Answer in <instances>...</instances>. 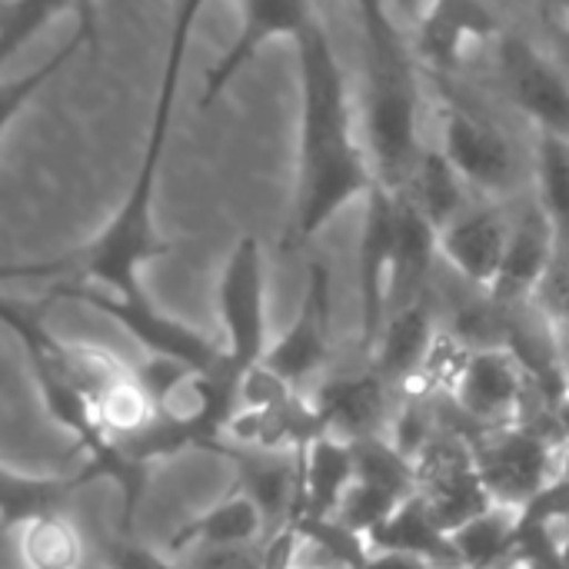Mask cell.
Segmentation results:
<instances>
[{
    "instance_id": "cell-31",
    "label": "cell",
    "mask_w": 569,
    "mask_h": 569,
    "mask_svg": "<svg viewBox=\"0 0 569 569\" xmlns=\"http://www.w3.org/2000/svg\"><path fill=\"white\" fill-rule=\"evenodd\" d=\"M353 569H433L427 560L420 557H407V553H373L367 550L360 557V563Z\"/></svg>"
},
{
    "instance_id": "cell-24",
    "label": "cell",
    "mask_w": 569,
    "mask_h": 569,
    "mask_svg": "<svg viewBox=\"0 0 569 569\" xmlns=\"http://www.w3.org/2000/svg\"><path fill=\"white\" fill-rule=\"evenodd\" d=\"M397 193H407L437 223V230H443L450 220H457L473 203V197H470L473 190L457 173V167L447 160V153L440 147H433V143L423 147L407 187L397 190Z\"/></svg>"
},
{
    "instance_id": "cell-14",
    "label": "cell",
    "mask_w": 569,
    "mask_h": 569,
    "mask_svg": "<svg viewBox=\"0 0 569 569\" xmlns=\"http://www.w3.org/2000/svg\"><path fill=\"white\" fill-rule=\"evenodd\" d=\"M510 227L513 217L497 200H473L440 230V257L470 290L490 293L503 267Z\"/></svg>"
},
{
    "instance_id": "cell-4",
    "label": "cell",
    "mask_w": 569,
    "mask_h": 569,
    "mask_svg": "<svg viewBox=\"0 0 569 569\" xmlns=\"http://www.w3.org/2000/svg\"><path fill=\"white\" fill-rule=\"evenodd\" d=\"M473 460L493 503L523 510L537 493L560 480L563 427L553 410L523 417L510 427L483 430L470 440Z\"/></svg>"
},
{
    "instance_id": "cell-19",
    "label": "cell",
    "mask_w": 569,
    "mask_h": 569,
    "mask_svg": "<svg viewBox=\"0 0 569 569\" xmlns=\"http://www.w3.org/2000/svg\"><path fill=\"white\" fill-rule=\"evenodd\" d=\"M373 553H407V557H420L433 569H467L453 533H447L440 527V520L433 517L430 503L423 500V493L417 490L413 497H407L370 537H367Z\"/></svg>"
},
{
    "instance_id": "cell-25",
    "label": "cell",
    "mask_w": 569,
    "mask_h": 569,
    "mask_svg": "<svg viewBox=\"0 0 569 569\" xmlns=\"http://www.w3.org/2000/svg\"><path fill=\"white\" fill-rule=\"evenodd\" d=\"M63 10L77 13V30L90 40V50H100V33H97V13L93 0H7L0 13V50L3 60H10L50 17H60Z\"/></svg>"
},
{
    "instance_id": "cell-10",
    "label": "cell",
    "mask_w": 569,
    "mask_h": 569,
    "mask_svg": "<svg viewBox=\"0 0 569 569\" xmlns=\"http://www.w3.org/2000/svg\"><path fill=\"white\" fill-rule=\"evenodd\" d=\"M530 373L513 350H473L457 387L450 390L460 417L470 427V440L483 430L510 427L527 417Z\"/></svg>"
},
{
    "instance_id": "cell-6",
    "label": "cell",
    "mask_w": 569,
    "mask_h": 569,
    "mask_svg": "<svg viewBox=\"0 0 569 569\" xmlns=\"http://www.w3.org/2000/svg\"><path fill=\"white\" fill-rule=\"evenodd\" d=\"M220 323L230 363L247 373L267 353V273L257 237H240L220 277Z\"/></svg>"
},
{
    "instance_id": "cell-37",
    "label": "cell",
    "mask_w": 569,
    "mask_h": 569,
    "mask_svg": "<svg viewBox=\"0 0 569 569\" xmlns=\"http://www.w3.org/2000/svg\"><path fill=\"white\" fill-rule=\"evenodd\" d=\"M563 17H567V30H569V0H563Z\"/></svg>"
},
{
    "instance_id": "cell-28",
    "label": "cell",
    "mask_w": 569,
    "mask_h": 569,
    "mask_svg": "<svg viewBox=\"0 0 569 569\" xmlns=\"http://www.w3.org/2000/svg\"><path fill=\"white\" fill-rule=\"evenodd\" d=\"M93 407H97V417H100L103 430L117 443H127V440L147 433L157 423V407L147 397V390L137 383L133 370H130V377H123L120 383H113Z\"/></svg>"
},
{
    "instance_id": "cell-21",
    "label": "cell",
    "mask_w": 569,
    "mask_h": 569,
    "mask_svg": "<svg viewBox=\"0 0 569 569\" xmlns=\"http://www.w3.org/2000/svg\"><path fill=\"white\" fill-rule=\"evenodd\" d=\"M247 543H267V520L247 493L230 490L217 507L183 523L167 540V553L183 557L193 550H220V547H247Z\"/></svg>"
},
{
    "instance_id": "cell-33",
    "label": "cell",
    "mask_w": 569,
    "mask_h": 569,
    "mask_svg": "<svg viewBox=\"0 0 569 569\" xmlns=\"http://www.w3.org/2000/svg\"><path fill=\"white\" fill-rule=\"evenodd\" d=\"M557 320V347H560V363H563V373H567L569 383V307L563 313L553 317Z\"/></svg>"
},
{
    "instance_id": "cell-26",
    "label": "cell",
    "mask_w": 569,
    "mask_h": 569,
    "mask_svg": "<svg viewBox=\"0 0 569 569\" xmlns=\"http://www.w3.org/2000/svg\"><path fill=\"white\" fill-rule=\"evenodd\" d=\"M20 560L27 569H83L87 540L70 517L53 513L20 530Z\"/></svg>"
},
{
    "instance_id": "cell-11",
    "label": "cell",
    "mask_w": 569,
    "mask_h": 569,
    "mask_svg": "<svg viewBox=\"0 0 569 569\" xmlns=\"http://www.w3.org/2000/svg\"><path fill=\"white\" fill-rule=\"evenodd\" d=\"M497 73L507 97L533 123V130L569 137V73L557 57L540 53L517 33H500Z\"/></svg>"
},
{
    "instance_id": "cell-3",
    "label": "cell",
    "mask_w": 569,
    "mask_h": 569,
    "mask_svg": "<svg viewBox=\"0 0 569 569\" xmlns=\"http://www.w3.org/2000/svg\"><path fill=\"white\" fill-rule=\"evenodd\" d=\"M363 27V140L377 180L393 193L407 187L420 153V60L393 23L390 0H357Z\"/></svg>"
},
{
    "instance_id": "cell-12",
    "label": "cell",
    "mask_w": 569,
    "mask_h": 569,
    "mask_svg": "<svg viewBox=\"0 0 569 569\" xmlns=\"http://www.w3.org/2000/svg\"><path fill=\"white\" fill-rule=\"evenodd\" d=\"M313 0H240V27L233 43L203 70V90L200 107L207 110L230 83L240 77V70L273 40H300L317 23Z\"/></svg>"
},
{
    "instance_id": "cell-36",
    "label": "cell",
    "mask_w": 569,
    "mask_h": 569,
    "mask_svg": "<svg viewBox=\"0 0 569 569\" xmlns=\"http://www.w3.org/2000/svg\"><path fill=\"white\" fill-rule=\"evenodd\" d=\"M543 7H557L563 13V0H543Z\"/></svg>"
},
{
    "instance_id": "cell-8",
    "label": "cell",
    "mask_w": 569,
    "mask_h": 569,
    "mask_svg": "<svg viewBox=\"0 0 569 569\" xmlns=\"http://www.w3.org/2000/svg\"><path fill=\"white\" fill-rule=\"evenodd\" d=\"M397 247V193L380 180L363 197V227L357 253L360 287V357L370 360L390 317V273Z\"/></svg>"
},
{
    "instance_id": "cell-32",
    "label": "cell",
    "mask_w": 569,
    "mask_h": 569,
    "mask_svg": "<svg viewBox=\"0 0 569 569\" xmlns=\"http://www.w3.org/2000/svg\"><path fill=\"white\" fill-rule=\"evenodd\" d=\"M293 569H347V567H343L333 553H327L323 547L300 540V550H297V563H293Z\"/></svg>"
},
{
    "instance_id": "cell-22",
    "label": "cell",
    "mask_w": 569,
    "mask_h": 569,
    "mask_svg": "<svg viewBox=\"0 0 569 569\" xmlns=\"http://www.w3.org/2000/svg\"><path fill=\"white\" fill-rule=\"evenodd\" d=\"M97 480L87 467L70 477H33L17 473L13 467L0 470V530L3 537L13 530H23L33 520L63 513L67 500L83 487Z\"/></svg>"
},
{
    "instance_id": "cell-34",
    "label": "cell",
    "mask_w": 569,
    "mask_h": 569,
    "mask_svg": "<svg viewBox=\"0 0 569 569\" xmlns=\"http://www.w3.org/2000/svg\"><path fill=\"white\" fill-rule=\"evenodd\" d=\"M557 60H560V67L569 73V30L563 27L560 33H557Z\"/></svg>"
},
{
    "instance_id": "cell-15",
    "label": "cell",
    "mask_w": 569,
    "mask_h": 569,
    "mask_svg": "<svg viewBox=\"0 0 569 569\" xmlns=\"http://www.w3.org/2000/svg\"><path fill=\"white\" fill-rule=\"evenodd\" d=\"M500 33L487 0H423L410 43L430 77H450L473 40H500Z\"/></svg>"
},
{
    "instance_id": "cell-7",
    "label": "cell",
    "mask_w": 569,
    "mask_h": 569,
    "mask_svg": "<svg viewBox=\"0 0 569 569\" xmlns=\"http://www.w3.org/2000/svg\"><path fill=\"white\" fill-rule=\"evenodd\" d=\"M333 360V277L323 257H313L307 267V287L300 300L297 320L267 347L263 367L287 380L290 387H303L320 377Z\"/></svg>"
},
{
    "instance_id": "cell-20",
    "label": "cell",
    "mask_w": 569,
    "mask_h": 569,
    "mask_svg": "<svg viewBox=\"0 0 569 569\" xmlns=\"http://www.w3.org/2000/svg\"><path fill=\"white\" fill-rule=\"evenodd\" d=\"M437 333H440V313H437L433 297H427L413 307L393 310L387 317V327H383L373 353H370V363L400 393V387H407L423 370Z\"/></svg>"
},
{
    "instance_id": "cell-9",
    "label": "cell",
    "mask_w": 569,
    "mask_h": 569,
    "mask_svg": "<svg viewBox=\"0 0 569 569\" xmlns=\"http://www.w3.org/2000/svg\"><path fill=\"white\" fill-rule=\"evenodd\" d=\"M77 300V303H87L93 307L97 313L110 317L113 323H120L147 353H157V357H170V360H180L193 370H203V373H217L223 363H227V350L217 347L213 340H207L200 330H193L190 323L163 313L153 307V300L147 303H127V300H117L110 293H100V290H63L50 300ZM43 300V303H50Z\"/></svg>"
},
{
    "instance_id": "cell-30",
    "label": "cell",
    "mask_w": 569,
    "mask_h": 569,
    "mask_svg": "<svg viewBox=\"0 0 569 569\" xmlns=\"http://www.w3.org/2000/svg\"><path fill=\"white\" fill-rule=\"evenodd\" d=\"M183 569H267V543L193 550V553H187Z\"/></svg>"
},
{
    "instance_id": "cell-2",
    "label": "cell",
    "mask_w": 569,
    "mask_h": 569,
    "mask_svg": "<svg viewBox=\"0 0 569 569\" xmlns=\"http://www.w3.org/2000/svg\"><path fill=\"white\" fill-rule=\"evenodd\" d=\"M297 63L300 150L283 250L307 247L347 203L363 200L377 183L347 73L320 20L297 40Z\"/></svg>"
},
{
    "instance_id": "cell-17",
    "label": "cell",
    "mask_w": 569,
    "mask_h": 569,
    "mask_svg": "<svg viewBox=\"0 0 569 569\" xmlns=\"http://www.w3.org/2000/svg\"><path fill=\"white\" fill-rule=\"evenodd\" d=\"M533 180L537 203L543 207L553 230V273L540 300L557 317L569 307V137L537 130Z\"/></svg>"
},
{
    "instance_id": "cell-13",
    "label": "cell",
    "mask_w": 569,
    "mask_h": 569,
    "mask_svg": "<svg viewBox=\"0 0 569 569\" xmlns=\"http://www.w3.org/2000/svg\"><path fill=\"white\" fill-rule=\"evenodd\" d=\"M397 403L400 393L380 377V370L370 360H363L357 370L323 377L313 393V407L327 433L343 437L350 443L387 437Z\"/></svg>"
},
{
    "instance_id": "cell-27",
    "label": "cell",
    "mask_w": 569,
    "mask_h": 569,
    "mask_svg": "<svg viewBox=\"0 0 569 569\" xmlns=\"http://www.w3.org/2000/svg\"><path fill=\"white\" fill-rule=\"evenodd\" d=\"M517 520H520V510H510V507L497 503L487 513H480L477 520L453 530V543H457L467 569H490L493 563L513 557Z\"/></svg>"
},
{
    "instance_id": "cell-23",
    "label": "cell",
    "mask_w": 569,
    "mask_h": 569,
    "mask_svg": "<svg viewBox=\"0 0 569 569\" xmlns=\"http://www.w3.org/2000/svg\"><path fill=\"white\" fill-rule=\"evenodd\" d=\"M357 483V453L353 443L333 433L317 437L303 450V490L310 520H333Z\"/></svg>"
},
{
    "instance_id": "cell-5",
    "label": "cell",
    "mask_w": 569,
    "mask_h": 569,
    "mask_svg": "<svg viewBox=\"0 0 569 569\" xmlns=\"http://www.w3.org/2000/svg\"><path fill=\"white\" fill-rule=\"evenodd\" d=\"M440 150L480 200H503L523 183V157L497 120L460 100L447 77H433Z\"/></svg>"
},
{
    "instance_id": "cell-1",
    "label": "cell",
    "mask_w": 569,
    "mask_h": 569,
    "mask_svg": "<svg viewBox=\"0 0 569 569\" xmlns=\"http://www.w3.org/2000/svg\"><path fill=\"white\" fill-rule=\"evenodd\" d=\"M207 0H173V23H170V43H167V60L160 73V90H157V107L153 120L147 130V143L140 153V170L120 203V210L110 217V223L83 247L57 257V260H40V263H17L3 267V277H40L50 280L47 300L63 293V290H100L127 303H147V290L140 280V270L153 260L170 257V243L160 237L153 223V190H157V173L160 160L167 150L170 137V120L177 107V90L183 77V60L190 50L193 23Z\"/></svg>"
},
{
    "instance_id": "cell-35",
    "label": "cell",
    "mask_w": 569,
    "mask_h": 569,
    "mask_svg": "<svg viewBox=\"0 0 569 569\" xmlns=\"http://www.w3.org/2000/svg\"><path fill=\"white\" fill-rule=\"evenodd\" d=\"M490 569H520V563H517V557H507V560H500V563H493Z\"/></svg>"
},
{
    "instance_id": "cell-18",
    "label": "cell",
    "mask_w": 569,
    "mask_h": 569,
    "mask_svg": "<svg viewBox=\"0 0 569 569\" xmlns=\"http://www.w3.org/2000/svg\"><path fill=\"white\" fill-rule=\"evenodd\" d=\"M440 257L437 223L407 197L397 193V247L390 273V313L433 297V263Z\"/></svg>"
},
{
    "instance_id": "cell-29",
    "label": "cell",
    "mask_w": 569,
    "mask_h": 569,
    "mask_svg": "<svg viewBox=\"0 0 569 569\" xmlns=\"http://www.w3.org/2000/svg\"><path fill=\"white\" fill-rule=\"evenodd\" d=\"M80 47H90V40L80 33V30H73V37L50 57V60H43L37 70H30V73H23V77H10V80H3V87H0V130H10L13 127V120H17V113L37 97V90L80 50Z\"/></svg>"
},
{
    "instance_id": "cell-16",
    "label": "cell",
    "mask_w": 569,
    "mask_h": 569,
    "mask_svg": "<svg viewBox=\"0 0 569 569\" xmlns=\"http://www.w3.org/2000/svg\"><path fill=\"white\" fill-rule=\"evenodd\" d=\"M550 273H553V230L543 207L533 197L513 213L510 243L503 253V267L490 287V297L500 307L540 303Z\"/></svg>"
}]
</instances>
